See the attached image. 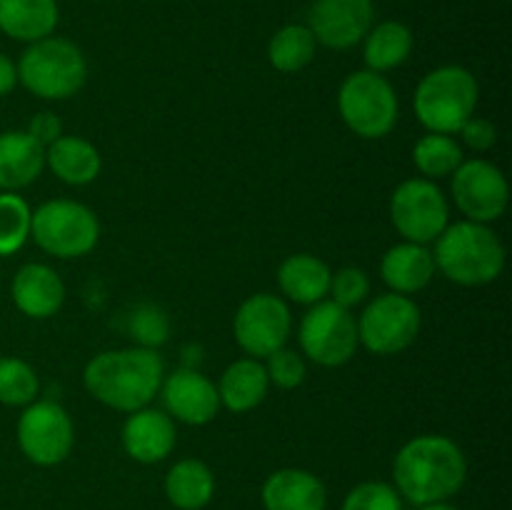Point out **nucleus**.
<instances>
[{
    "label": "nucleus",
    "instance_id": "f257e3e1",
    "mask_svg": "<svg viewBox=\"0 0 512 510\" xmlns=\"http://www.w3.org/2000/svg\"><path fill=\"white\" fill-rule=\"evenodd\" d=\"M165 378V363L158 350L125 348L105 350L85 365L83 383L95 400L120 413L148 408Z\"/></svg>",
    "mask_w": 512,
    "mask_h": 510
},
{
    "label": "nucleus",
    "instance_id": "f03ea898",
    "mask_svg": "<svg viewBox=\"0 0 512 510\" xmlns=\"http://www.w3.org/2000/svg\"><path fill=\"white\" fill-rule=\"evenodd\" d=\"M468 475V463L458 443L445 435H418L398 450L393 478L398 493L415 505L443 503L458 493Z\"/></svg>",
    "mask_w": 512,
    "mask_h": 510
},
{
    "label": "nucleus",
    "instance_id": "7ed1b4c3",
    "mask_svg": "<svg viewBox=\"0 0 512 510\" xmlns=\"http://www.w3.org/2000/svg\"><path fill=\"white\" fill-rule=\"evenodd\" d=\"M433 260L435 270L448 280L465 288H478L500 278L505 268V248L488 225L460 220L438 235Z\"/></svg>",
    "mask_w": 512,
    "mask_h": 510
},
{
    "label": "nucleus",
    "instance_id": "20e7f679",
    "mask_svg": "<svg viewBox=\"0 0 512 510\" xmlns=\"http://www.w3.org/2000/svg\"><path fill=\"white\" fill-rule=\"evenodd\" d=\"M478 80L468 68L443 65L420 80L415 90V115L428 133H460L478 108Z\"/></svg>",
    "mask_w": 512,
    "mask_h": 510
},
{
    "label": "nucleus",
    "instance_id": "39448f33",
    "mask_svg": "<svg viewBox=\"0 0 512 510\" xmlns=\"http://www.w3.org/2000/svg\"><path fill=\"white\" fill-rule=\"evenodd\" d=\"M15 70L20 83L43 100L73 98L88 78L83 50L73 40L55 35L30 43Z\"/></svg>",
    "mask_w": 512,
    "mask_h": 510
},
{
    "label": "nucleus",
    "instance_id": "423d86ee",
    "mask_svg": "<svg viewBox=\"0 0 512 510\" xmlns=\"http://www.w3.org/2000/svg\"><path fill=\"white\" fill-rule=\"evenodd\" d=\"M338 110L355 135L380 140L398 125V93L383 73L365 68L343 80L338 90Z\"/></svg>",
    "mask_w": 512,
    "mask_h": 510
},
{
    "label": "nucleus",
    "instance_id": "0eeeda50",
    "mask_svg": "<svg viewBox=\"0 0 512 510\" xmlns=\"http://www.w3.org/2000/svg\"><path fill=\"white\" fill-rule=\"evenodd\" d=\"M30 238L55 258H80L98 245L100 223L88 205L75 200H48L33 210Z\"/></svg>",
    "mask_w": 512,
    "mask_h": 510
},
{
    "label": "nucleus",
    "instance_id": "6e6552de",
    "mask_svg": "<svg viewBox=\"0 0 512 510\" xmlns=\"http://www.w3.org/2000/svg\"><path fill=\"white\" fill-rule=\"evenodd\" d=\"M355 323L365 350L373 355H398L415 343L423 315L410 295L385 293L370 300Z\"/></svg>",
    "mask_w": 512,
    "mask_h": 510
},
{
    "label": "nucleus",
    "instance_id": "1a4fd4ad",
    "mask_svg": "<svg viewBox=\"0 0 512 510\" xmlns=\"http://www.w3.org/2000/svg\"><path fill=\"white\" fill-rule=\"evenodd\" d=\"M298 340L303 353L323 368H338L353 360L358 350V323L353 313L333 300L310 305L300 323Z\"/></svg>",
    "mask_w": 512,
    "mask_h": 510
},
{
    "label": "nucleus",
    "instance_id": "9d476101",
    "mask_svg": "<svg viewBox=\"0 0 512 510\" xmlns=\"http://www.w3.org/2000/svg\"><path fill=\"white\" fill-rule=\"evenodd\" d=\"M390 220L408 243H435L450 225L448 198L433 180H403L390 198Z\"/></svg>",
    "mask_w": 512,
    "mask_h": 510
},
{
    "label": "nucleus",
    "instance_id": "9b49d317",
    "mask_svg": "<svg viewBox=\"0 0 512 510\" xmlns=\"http://www.w3.org/2000/svg\"><path fill=\"white\" fill-rule=\"evenodd\" d=\"M73 420L63 405L53 400H33L18 420V445L35 465H58L73 450Z\"/></svg>",
    "mask_w": 512,
    "mask_h": 510
},
{
    "label": "nucleus",
    "instance_id": "f8f14e48",
    "mask_svg": "<svg viewBox=\"0 0 512 510\" xmlns=\"http://www.w3.org/2000/svg\"><path fill=\"white\" fill-rule=\"evenodd\" d=\"M293 328L290 308L283 298L270 293H255L238 308L233 333L248 358L265 360L275 350L285 348Z\"/></svg>",
    "mask_w": 512,
    "mask_h": 510
},
{
    "label": "nucleus",
    "instance_id": "ddd939ff",
    "mask_svg": "<svg viewBox=\"0 0 512 510\" xmlns=\"http://www.w3.org/2000/svg\"><path fill=\"white\" fill-rule=\"evenodd\" d=\"M450 190H453V203L458 205L460 213L473 223L483 225L498 220L510 200L503 170L483 158L463 160L453 173Z\"/></svg>",
    "mask_w": 512,
    "mask_h": 510
},
{
    "label": "nucleus",
    "instance_id": "4468645a",
    "mask_svg": "<svg viewBox=\"0 0 512 510\" xmlns=\"http://www.w3.org/2000/svg\"><path fill=\"white\" fill-rule=\"evenodd\" d=\"M373 18V0H315L308 15V28L325 48L348 50L363 43L373 28Z\"/></svg>",
    "mask_w": 512,
    "mask_h": 510
},
{
    "label": "nucleus",
    "instance_id": "2eb2a0df",
    "mask_svg": "<svg viewBox=\"0 0 512 510\" xmlns=\"http://www.w3.org/2000/svg\"><path fill=\"white\" fill-rule=\"evenodd\" d=\"M165 413L185 425H208L220 410L218 388L195 368H180L160 385Z\"/></svg>",
    "mask_w": 512,
    "mask_h": 510
},
{
    "label": "nucleus",
    "instance_id": "dca6fc26",
    "mask_svg": "<svg viewBox=\"0 0 512 510\" xmlns=\"http://www.w3.org/2000/svg\"><path fill=\"white\" fill-rule=\"evenodd\" d=\"M175 423L165 410L140 408L123 425V448L138 463H160L175 448Z\"/></svg>",
    "mask_w": 512,
    "mask_h": 510
},
{
    "label": "nucleus",
    "instance_id": "f3484780",
    "mask_svg": "<svg viewBox=\"0 0 512 510\" xmlns=\"http://www.w3.org/2000/svg\"><path fill=\"white\" fill-rule=\"evenodd\" d=\"M65 300V285L50 265L28 263L13 278V303L35 320L53 318Z\"/></svg>",
    "mask_w": 512,
    "mask_h": 510
},
{
    "label": "nucleus",
    "instance_id": "a211bd4d",
    "mask_svg": "<svg viewBox=\"0 0 512 510\" xmlns=\"http://www.w3.org/2000/svg\"><path fill=\"white\" fill-rule=\"evenodd\" d=\"M45 168V148L28 130L0 133V190L15 193L40 178Z\"/></svg>",
    "mask_w": 512,
    "mask_h": 510
},
{
    "label": "nucleus",
    "instance_id": "6ab92c4d",
    "mask_svg": "<svg viewBox=\"0 0 512 510\" xmlns=\"http://www.w3.org/2000/svg\"><path fill=\"white\" fill-rule=\"evenodd\" d=\"M325 503V485L310 470H275L263 485L265 510H325Z\"/></svg>",
    "mask_w": 512,
    "mask_h": 510
},
{
    "label": "nucleus",
    "instance_id": "aec40b11",
    "mask_svg": "<svg viewBox=\"0 0 512 510\" xmlns=\"http://www.w3.org/2000/svg\"><path fill=\"white\" fill-rule=\"evenodd\" d=\"M380 275L390 293L413 295L430 285L435 275V260L425 245L418 243H398L383 255L380 260Z\"/></svg>",
    "mask_w": 512,
    "mask_h": 510
},
{
    "label": "nucleus",
    "instance_id": "412c9836",
    "mask_svg": "<svg viewBox=\"0 0 512 510\" xmlns=\"http://www.w3.org/2000/svg\"><path fill=\"white\" fill-rule=\"evenodd\" d=\"M333 270L328 263L310 253L290 255L278 270V285L285 298L300 305H315L328 298Z\"/></svg>",
    "mask_w": 512,
    "mask_h": 510
},
{
    "label": "nucleus",
    "instance_id": "4be33fe9",
    "mask_svg": "<svg viewBox=\"0 0 512 510\" xmlns=\"http://www.w3.org/2000/svg\"><path fill=\"white\" fill-rule=\"evenodd\" d=\"M58 20V0H0V30L20 43L53 35Z\"/></svg>",
    "mask_w": 512,
    "mask_h": 510
},
{
    "label": "nucleus",
    "instance_id": "5701e85b",
    "mask_svg": "<svg viewBox=\"0 0 512 510\" xmlns=\"http://www.w3.org/2000/svg\"><path fill=\"white\" fill-rule=\"evenodd\" d=\"M215 388H218L220 405L233 413H248L263 403L270 380L265 365L258 358H240L223 370Z\"/></svg>",
    "mask_w": 512,
    "mask_h": 510
},
{
    "label": "nucleus",
    "instance_id": "b1692460",
    "mask_svg": "<svg viewBox=\"0 0 512 510\" xmlns=\"http://www.w3.org/2000/svg\"><path fill=\"white\" fill-rule=\"evenodd\" d=\"M45 165L58 180L68 185H88L100 175L103 160L90 140L78 135H60L45 148Z\"/></svg>",
    "mask_w": 512,
    "mask_h": 510
},
{
    "label": "nucleus",
    "instance_id": "393cba45",
    "mask_svg": "<svg viewBox=\"0 0 512 510\" xmlns=\"http://www.w3.org/2000/svg\"><path fill=\"white\" fill-rule=\"evenodd\" d=\"M413 53V33L400 20H385L363 38V60L373 73L400 68Z\"/></svg>",
    "mask_w": 512,
    "mask_h": 510
},
{
    "label": "nucleus",
    "instance_id": "a878e982",
    "mask_svg": "<svg viewBox=\"0 0 512 510\" xmlns=\"http://www.w3.org/2000/svg\"><path fill=\"white\" fill-rule=\"evenodd\" d=\"M213 470L203 460L185 458L165 475V495L180 510H203L213 500Z\"/></svg>",
    "mask_w": 512,
    "mask_h": 510
},
{
    "label": "nucleus",
    "instance_id": "bb28decb",
    "mask_svg": "<svg viewBox=\"0 0 512 510\" xmlns=\"http://www.w3.org/2000/svg\"><path fill=\"white\" fill-rule=\"evenodd\" d=\"M318 50V40L310 33L308 25H285L270 38L268 43V60L280 73H298L308 68Z\"/></svg>",
    "mask_w": 512,
    "mask_h": 510
},
{
    "label": "nucleus",
    "instance_id": "cd10ccee",
    "mask_svg": "<svg viewBox=\"0 0 512 510\" xmlns=\"http://www.w3.org/2000/svg\"><path fill=\"white\" fill-rule=\"evenodd\" d=\"M463 148L453 140V135L428 133L415 143L413 163L428 180L448 178L463 163Z\"/></svg>",
    "mask_w": 512,
    "mask_h": 510
},
{
    "label": "nucleus",
    "instance_id": "c85d7f7f",
    "mask_svg": "<svg viewBox=\"0 0 512 510\" xmlns=\"http://www.w3.org/2000/svg\"><path fill=\"white\" fill-rule=\"evenodd\" d=\"M38 373L20 358H0V403L25 408L38 400Z\"/></svg>",
    "mask_w": 512,
    "mask_h": 510
},
{
    "label": "nucleus",
    "instance_id": "c756f323",
    "mask_svg": "<svg viewBox=\"0 0 512 510\" xmlns=\"http://www.w3.org/2000/svg\"><path fill=\"white\" fill-rule=\"evenodd\" d=\"M30 218L33 210L20 195L0 193V255L18 253L28 243Z\"/></svg>",
    "mask_w": 512,
    "mask_h": 510
},
{
    "label": "nucleus",
    "instance_id": "7c9ffc66",
    "mask_svg": "<svg viewBox=\"0 0 512 510\" xmlns=\"http://www.w3.org/2000/svg\"><path fill=\"white\" fill-rule=\"evenodd\" d=\"M130 338L138 343V348L158 350L160 345L168 343L170 335V318L160 305L140 303L135 305L128 318Z\"/></svg>",
    "mask_w": 512,
    "mask_h": 510
},
{
    "label": "nucleus",
    "instance_id": "2f4dec72",
    "mask_svg": "<svg viewBox=\"0 0 512 510\" xmlns=\"http://www.w3.org/2000/svg\"><path fill=\"white\" fill-rule=\"evenodd\" d=\"M343 510H403L400 493L388 483H360L345 498Z\"/></svg>",
    "mask_w": 512,
    "mask_h": 510
},
{
    "label": "nucleus",
    "instance_id": "473e14b6",
    "mask_svg": "<svg viewBox=\"0 0 512 510\" xmlns=\"http://www.w3.org/2000/svg\"><path fill=\"white\" fill-rule=\"evenodd\" d=\"M263 365L270 383L278 385V388L283 390L298 388V385L305 380V375H308V365H305L303 355L295 353V350L290 348L275 350L273 355L265 358Z\"/></svg>",
    "mask_w": 512,
    "mask_h": 510
},
{
    "label": "nucleus",
    "instance_id": "72a5a7b5",
    "mask_svg": "<svg viewBox=\"0 0 512 510\" xmlns=\"http://www.w3.org/2000/svg\"><path fill=\"white\" fill-rule=\"evenodd\" d=\"M328 295H333V303L343 305V308H355L370 295L368 273L360 268H340L338 273H333Z\"/></svg>",
    "mask_w": 512,
    "mask_h": 510
},
{
    "label": "nucleus",
    "instance_id": "f704fd0d",
    "mask_svg": "<svg viewBox=\"0 0 512 510\" xmlns=\"http://www.w3.org/2000/svg\"><path fill=\"white\" fill-rule=\"evenodd\" d=\"M460 135H463V143L468 145L470 150H475V153H485V150L493 148L495 140H498L495 125L490 123L488 118H475V115L460 128Z\"/></svg>",
    "mask_w": 512,
    "mask_h": 510
},
{
    "label": "nucleus",
    "instance_id": "c9c22d12",
    "mask_svg": "<svg viewBox=\"0 0 512 510\" xmlns=\"http://www.w3.org/2000/svg\"><path fill=\"white\" fill-rule=\"evenodd\" d=\"M28 133L33 135L43 148H48L50 143H55V140L63 135V123H60L53 113H38L33 115V120H30Z\"/></svg>",
    "mask_w": 512,
    "mask_h": 510
},
{
    "label": "nucleus",
    "instance_id": "e433bc0d",
    "mask_svg": "<svg viewBox=\"0 0 512 510\" xmlns=\"http://www.w3.org/2000/svg\"><path fill=\"white\" fill-rule=\"evenodd\" d=\"M18 83V70H15V63L5 53H0V98L10 93Z\"/></svg>",
    "mask_w": 512,
    "mask_h": 510
},
{
    "label": "nucleus",
    "instance_id": "4c0bfd02",
    "mask_svg": "<svg viewBox=\"0 0 512 510\" xmlns=\"http://www.w3.org/2000/svg\"><path fill=\"white\" fill-rule=\"evenodd\" d=\"M420 510H458V508H453V505H448L443 500V503H430V505H423V508Z\"/></svg>",
    "mask_w": 512,
    "mask_h": 510
}]
</instances>
